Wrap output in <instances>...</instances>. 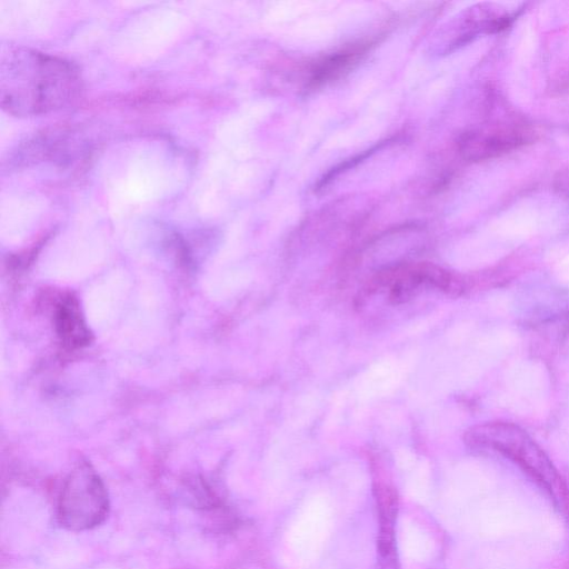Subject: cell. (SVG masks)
<instances>
[{
	"instance_id": "cell-6",
	"label": "cell",
	"mask_w": 569,
	"mask_h": 569,
	"mask_svg": "<svg viewBox=\"0 0 569 569\" xmlns=\"http://www.w3.org/2000/svg\"><path fill=\"white\" fill-rule=\"evenodd\" d=\"M372 46V41L352 43L323 57L311 68L307 88L315 90L339 79L357 66Z\"/></svg>"
},
{
	"instance_id": "cell-4",
	"label": "cell",
	"mask_w": 569,
	"mask_h": 569,
	"mask_svg": "<svg viewBox=\"0 0 569 569\" xmlns=\"http://www.w3.org/2000/svg\"><path fill=\"white\" fill-rule=\"evenodd\" d=\"M529 140L530 133L522 128H498L463 133L458 149L465 159L479 161L506 153Z\"/></svg>"
},
{
	"instance_id": "cell-3",
	"label": "cell",
	"mask_w": 569,
	"mask_h": 569,
	"mask_svg": "<svg viewBox=\"0 0 569 569\" xmlns=\"http://www.w3.org/2000/svg\"><path fill=\"white\" fill-rule=\"evenodd\" d=\"M110 500L100 477L89 467H80L67 479L58 502V520L70 531H86L108 517Z\"/></svg>"
},
{
	"instance_id": "cell-2",
	"label": "cell",
	"mask_w": 569,
	"mask_h": 569,
	"mask_svg": "<svg viewBox=\"0 0 569 569\" xmlns=\"http://www.w3.org/2000/svg\"><path fill=\"white\" fill-rule=\"evenodd\" d=\"M465 441L472 450L497 452L517 463L555 499H563L565 486L552 462L536 441L511 422H485L470 428Z\"/></svg>"
},
{
	"instance_id": "cell-1",
	"label": "cell",
	"mask_w": 569,
	"mask_h": 569,
	"mask_svg": "<svg viewBox=\"0 0 569 569\" xmlns=\"http://www.w3.org/2000/svg\"><path fill=\"white\" fill-rule=\"evenodd\" d=\"M82 90L79 68L63 58L16 47L0 63V103L17 117L46 114L74 102Z\"/></svg>"
},
{
	"instance_id": "cell-5",
	"label": "cell",
	"mask_w": 569,
	"mask_h": 569,
	"mask_svg": "<svg viewBox=\"0 0 569 569\" xmlns=\"http://www.w3.org/2000/svg\"><path fill=\"white\" fill-rule=\"evenodd\" d=\"M378 510L377 567L376 569H399L396 548V521L398 496L396 490L385 483L373 488Z\"/></svg>"
}]
</instances>
